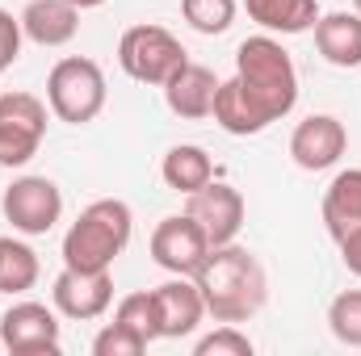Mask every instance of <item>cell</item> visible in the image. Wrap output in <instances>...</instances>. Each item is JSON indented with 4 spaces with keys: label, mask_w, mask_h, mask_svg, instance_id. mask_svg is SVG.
Returning a JSON list of instances; mask_svg holds the SVG:
<instances>
[{
    "label": "cell",
    "mask_w": 361,
    "mask_h": 356,
    "mask_svg": "<svg viewBox=\"0 0 361 356\" xmlns=\"http://www.w3.org/2000/svg\"><path fill=\"white\" fill-rule=\"evenodd\" d=\"M156 293V310H160V336L164 340H180V336H193L202 314H206V302H202V289L197 281L189 276H173L164 281Z\"/></svg>",
    "instance_id": "13"
},
{
    "label": "cell",
    "mask_w": 361,
    "mask_h": 356,
    "mask_svg": "<svg viewBox=\"0 0 361 356\" xmlns=\"http://www.w3.org/2000/svg\"><path fill=\"white\" fill-rule=\"evenodd\" d=\"M214 92H219V80L210 68L202 63H185L177 76L164 84V101L169 109L185 117V122H197V117H210L214 113Z\"/></svg>",
    "instance_id": "15"
},
{
    "label": "cell",
    "mask_w": 361,
    "mask_h": 356,
    "mask_svg": "<svg viewBox=\"0 0 361 356\" xmlns=\"http://www.w3.org/2000/svg\"><path fill=\"white\" fill-rule=\"evenodd\" d=\"M315 46L332 68H361V13H324L315 21Z\"/></svg>",
    "instance_id": "16"
},
{
    "label": "cell",
    "mask_w": 361,
    "mask_h": 356,
    "mask_svg": "<svg viewBox=\"0 0 361 356\" xmlns=\"http://www.w3.org/2000/svg\"><path fill=\"white\" fill-rule=\"evenodd\" d=\"M0 348L13 356H55L59 352V319L42 302H17L0 314Z\"/></svg>",
    "instance_id": "8"
},
{
    "label": "cell",
    "mask_w": 361,
    "mask_h": 356,
    "mask_svg": "<svg viewBox=\"0 0 361 356\" xmlns=\"http://www.w3.org/2000/svg\"><path fill=\"white\" fill-rule=\"evenodd\" d=\"M160 177H164V184H169L173 193H185V197H189V193H197L202 184L214 180V164H210V155H206L202 147L180 143V147H173V151L164 155Z\"/></svg>",
    "instance_id": "19"
},
{
    "label": "cell",
    "mask_w": 361,
    "mask_h": 356,
    "mask_svg": "<svg viewBox=\"0 0 361 356\" xmlns=\"http://www.w3.org/2000/svg\"><path fill=\"white\" fill-rule=\"evenodd\" d=\"M193 281H197L206 314H214V323H248L269 298V276H265L261 260L235 243L210 248V256L193 272Z\"/></svg>",
    "instance_id": "1"
},
{
    "label": "cell",
    "mask_w": 361,
    "mask_h": 356,
    "mask_svg": "<svg viewBox=\"0 0 361 356\" xmlns=\"http://www.w3.org/2000/svg\"><path fill=\"white\" fill-rule=\"evenodd\" d=\"M324 222L332 239H345L353 227H361V168L336 172L324 193Z\"/></svg>",
    "instance_id": "17"
},
{
    "label": "cell",
    "mask_w": 361,
    "mask_h": 356,
    "mask_svg": "<svg viewBox=\"0 0 361 356\" xmlns=\"http://www.w3.org/2000/svg\"><path fill=\"white\" fill-rule=\"evenodd\" d=\"M328 327L341 344L361 348V289H345L341 298H332L328 306Z\"/></svg>",
    "instance_id": "23"
},
{
    "label": "cell",
    "mask_w": 361,
    "mask_h": 356,
    "mask_svg": "<svg viewBox=\"0 0 361 356\" xmlns=\"http://www.w3.org/2000/svg\"><path fill=\"white\" fill-rule=\"evenodd\" d=\"M76 8H97V4H105V0H72Z\"/></svg>",
    "instance_id": "29"
},
{
    "label": "cell",
    "mask_w": 361,
    "mask_h": 356,
    "mask_svg": "<svg viewBox=\"0 0 361 356\" xmlns=\"http://www.w3.org/2000/svg\"><path fill=\"white\" fill-rule=\"evenodd\" d=\"M21 30L38 46H68L80 30V8L72 0H30L21 8Z\"/></svg>",
    "instance_id": "14"
},
{
    "label": "cell",
    "mask_w": 361,
    "mask_h": 356,
    "mask_svg": "<svg viewBox=\"0 0 361 356\" xmlns=\"http://www.w3.org/2000/svg\"><path fill=\"white\" fill-rule=\"evenodd\" d=\"M21 17H13L8 8H0V68H13L21 55Z\"/></svg>",
    "instance_id": "27"
},
{
    "label": "cell",
    "mask_w": 361,
    "mask_h": 356,
    "mask_svg": "<svg viewBox=\"0 0 361 356\" xmlns=\"http://www.w3.org/2000/svg\"><path fill=\"white\" fill-rule=\"evenodd\" d=\"M185 214L206 231L210 248H219V243H235V235H240V227H244V197H240L235 184L210 180V184H202L197 193H189Z\"/></svg>",
    "instance_id": "10"
},
{
    "label": "cell",
    "mask_w": 361,
    "mask_h": 356,
    "mask_svg": "<svg viewBox=\"0 0 361 356\" xmlns=\"http://www.w3.org/2000/svg\"><path fill=\"white\" fill-rule=\"evenodd\" d=\"M47 134V105L34 92H4L0 96V164L21 168L38 155Z\"/></svg>",
    "instance_id": "6"
},
{
    "label": "cell",
    "mask_w": 361,
    "mask_h": 356,
    "mask_svg": "<svg viewBox=\"0 0 361 356\" xmlns=\"http://www.w3.org/2000/svg\"><path fill=\"white\" fill-rule=\"evenodd\" d=\"M214 122L227 130V134H261L269 122H265V113L248 101V92L240 89V80H227V84H219L214 92Z\"/></svg>",
    "instance_id": "20"
},
{
    "label": "cell",
    "mask_w": 361,
    "mask_h": 356,
    "mask_svg": "<svg viewBox=\"0 0 361 356\" xmlns=\"http://www.w3.org/2000/svg\"><path fill=\"white\" fill-rule=\"evenodd\" d=\"M235 80L248 92V101L265 113V122L286 117L294 109V101H298L294 59L269 34H257V38L240 42V51H235Z\"/></svg>",
    "instance_id": "2"
},
{
    "label": "cell",
    "mask_w": 361,
    "mask_h": 356,
    "mask_svg": "<svg viewBox=\"0 0 361 356\" xmlns=\"http://www.w3.org/2000/svg\"><path fill=\"white\" fill-rule=\"evenodd\" d=\"M349 147V130L341 117L332 113H311L307 122H298V130L290 134V155L302 172H324L332 168Z\"/></svg>",
    "instance_id": "11"
},
{
    "label": "cell",
    "mask_w": 361,
    "mask_h": 356,
    "mask_svg": "<svg viewBox=\"0 0 361 356\" xmlns=\"http://www.w3.org/2000/svg\"><path fill=\"white\" fill-rule=\"evenodd\" d=\"M341 243V260H345V268L353 272V276H361V227H353L345 239H336Z\"/></svg>",
    "instance_id": "28"
},
{
    "label": "cell",
    "mask_w": 361,
    "mask_h": 356,
    "mask_svg": "<svg viewBox=\"0 0 361 356\" xmlns=\"http://www.w3.org/2000/svg\"><path fill=\"white\" fill-rule=\"evenodd\" d=\"M63 214V193L47 177H21L4 189V218L21 235H47Z\"/></svg>",
    "instance_id": "7"
},
{
    "label": "cell",
    "mask_w": 361,
    "mask_h": 356,
    "mask_svg": "<svg viewBox=\"0 0 361 356\" xmlns=\"http://www.w3.org/2000/svg\"><path fill=\"white\" fill-rule=\"evenodd\" d=\"M197 356H252V340L235 327V323H223L219 331H210L206 340H197Z\"/></svg>",
    "instance_id": "25"
},
{
    "label": "cell",
    "mask_w": 361,
    "mask_h": 356,
    "mask_svg": "<svg viewBox=\"0 0 361 356\" xmlns=\"http://www.w3.org/2000/svg\"><path fill=\"white\" fill-rule=\"evenodd\" d=\"M130 227H135V214L118 197H101L85 205L80 218L63 235V268L109 272L114 260L122 256V248L130 243Z\"/></svg>",
    "instance_id": "3"
},
{
    "label": "cell",
    "mask_w": 361,
    "mask_h": 356,
    "mask_svg": "<svg viewBox=\"0 0 361 356\" xmlns=\"http://www.w3.org/2000/svg\"><path fill=\"white\" fill-rule=\"evenodd\" d=\"M47 101H51V113L59 122L85 126L105 109V72L80 55L59 59L47 76Z\"/></svg>",
    "instance_id": "5"
},
{
    "label": "cell",
    "mask_w": 361,
    "mask_h": 356,
    "mask_svg": "<svg viewBox=\"0 0 361 356\" xmlns=\"http://www.w3.org/2000/svg\"><path fill=\"white\" fill-rule=\"evenodd\" d=\"M180 8L197 34H227L235 21V0H180Z\"/></svg>",
    "instance_id": "24"
},
{
    "label": "cell",
    "mask_w": 361,
    "mask_h": 356,
    "mask_svg": "<svg viewBox=\"0 0 361 356\" xmlns=\"http://www.w3.org/2000/svg\"><path fill=\"white\" fill-rule=\"evenodd\" d=\"M0 72H4V68H0Z\"/></svg>",
    "instance_id": "31"
},
{
    "label": "cell",
    "mask_w": 361,
    "mask_h": 356,
    "mask_svg": "<svg viewBox=\"0 0 361 356\" xmlns=\"http://www.w3.org/2000/svg\"><path fill=\"white\" fill-rule=\"evenodd\" d=\"M206 256H210V239L189 214H173L152 231V260L173 276H193Z\"/></svg>",
    "instance_id": "9"
},
{
    "label": "cell",
    "mask_w": 361,
    "mask_h": 356,
    "mask_svg": "<svg viewBox=\"0 0 361 356\" xmlns=\"http://www.w3.org/2000/svg\"><path fill=\"white\" fill-rule=\"evenodd\" d=\"M51 302L63 319H101L114 302V276L109 272H80V268H63L55 276V289H51Z\"/></svg>",
    "instance_id": "12"
},
{
    "label": "cell",
    "mask_w": 361,
    "mask_h": 356,
    "mask_svg": "<svg viewBox=\"0 0 361 356\" xmlns=\"http://www.w3.org/2000/svg\"><path fill=\"white\" fill-rule=\"evenodd\" d=\"M38 281V256L30 243L0 239V293H25Z\"/></svg>",
    "instance_id": "21"
},
{
    "label": "cell",
    "mask_w": 361,
    "mask_h": 356,
    "mask_svg": "<svg viewBox=\"0 0 361 356\" xmlns=\"http://www.w3.org/2000/svg\"><path fill=\"white\" fill-rule=\"evenodd\" d=\"M118 63H122V72L130 80L164 89L180 68L189 63V51L180 46L164 25H130L122 34V42H118Z\"/></svg>",
    "instance_id": "4"
},
{
    "label": "cell",
    "mask_w": 361,
    "mask_h": 356,
    "mask_svg": "<svg viewBox=\"0 0 361 356\" xmlns=\"http://www.w3.org/2000/svg\"><path fill=\"white\" fill-rule=\"evenodd\" d=\"M143 348H147V340L135 336V331L122 327V323H109V327L92 340V352L97 356H139Z\"/></svg>",
    "instance_id": "26"
},
{
    "label": "cell",
    "mask_w": 361,
    "mask_h": 356,
    "mask_svg": "<svg viewBox=\"0 0 361 356\" xmlns=\"http://www.w3.org/2000/svg\"><path fill=\"white\" fill-rule=\"evenodd\" d=\"M244 8L269 34H307L319 21L315 0H244Z\"/></svg>",
    "instance_id": "18"
},
{
    "label": "cell",
    "mask_w": 361,
    "mask_h": 356,
    "mask_svg": "<svg viewBox=\"0 0 361 356\" xmlns=\"http://www.w3.org/2000/svg\"><path fill=\"white\" fill-rule=\"evenodd\" d=\"M353 8H357V13H361V0H353Z\"/></svg>",
    "instance_id": "30"
},
{
    "label": "cell",
    "mask_w": 361,
    "mask_h": 356,
    "mask_svg": "<svg viewBox=\"0 0 361 356\" xmlns=\"http://www.w3.org/2000/svg\"><path fill=\"white\" fill-rule=\"evenodd\" d=\"M114 323L130 327L135 336H143L147 344L160 340V310H156V293H126L114 310Z\"/></svg>",
    "instance_id": "22"
}]
</instances>
